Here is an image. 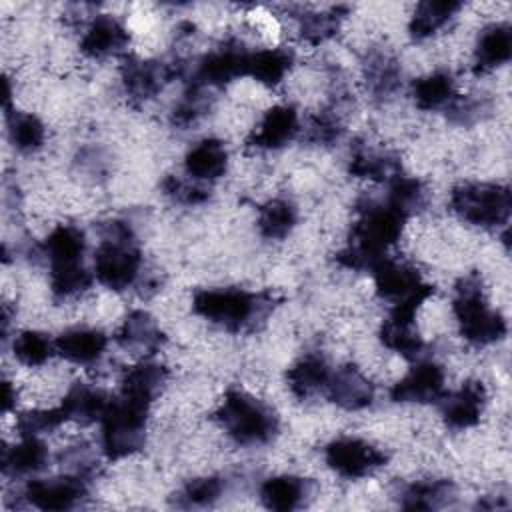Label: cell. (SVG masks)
<instances>
[{"label": "cell", "mask_w": 512, "mask_h": 512, "mask_svg": "<svg viewBox=\"0 0 512 512\" xmlns=\"http://www.w3.org/2000/svg\"><path fill=\"white\" fill-rule=\"evenodd\" d=\"M162 340L164 338L156 320L144 310L130 312L118 332V342L124 348L140 352H154L162 344Z\"/></svg>", "instance_id": "f1b7e54d"}, {"label": "cell", "mask_w": 512, "mask_h": 512, "mask_svg": "<svg viewBox=\"0 0 512 512\" xmlns=\"http://www.w3.org/2000/svg\"><path fill=\"white\" fill-rule=\"evenodd\" d=\"M110 398L88 384H74L66 396L60 402V410L66 418V422H78V424H90L100 422Z\"/></svg>", "instance_id": "44dd1931"}, {"label": "cell", "mask_w": 512, "mask_h": 512, "mask_svg": "<svg viewBox=\"0 0 512 512\" xmlns=\"http://www.w3.org/2000/svg\"><path fill=\"white\" fill-rule=\"evenodd\" d=\"M140 268L142 256L130 228L124 224H112L110 234L94 252L96 280L110 290H124L136 282Z\"/></svg>", "instance_id": "8992f818"}, {"label": "cell", "mask_w": 512, "mask_h": 512, "mask_svg": "<svg viewBox=\"0 0 512 512\" xmlns=\"http://www.w3.org/2000/svg\"><path fill=\"white\" fill-rule=\"evenodd\" d=\"M90 284H92V274L86 270L82 262L50 268V288L58 298L76 296L88 290Z\"/></svg>", "instance_id": "74e56055"}, {"label": "cell", "mask_w": 512, "mask_h": 512, "mask_svg": "<svg viewBox=\"0 0 512 512\" xmlns=\"http://www.w3.org/2000/svg\"><path fill=\"white\" fill-rule=\"evenodd\" d=\"M406 220L408 216L388 200L366 202L358 208V220L352 224L348 246L336 254L338 264L350 270H372L386 258V250L400 240Z\"/></svg>", "instance_id": "6da1fadb"}, {"label": "cell", "mask_w": 512, "mask_h": 512, "mask_svg": "<svg viewBox=\"0 0 512 512\" xmlns=\"http://www.w3.org/2000/svg\"><path fill=\"white\" fill-rule=\"evenodd\" d=\"M326 394L336 406L356 412L372 404L374 386L358 368L342 366L330 374Z\"/></svg>", "instance_id": "5bb4252c"}, {"label": "cell", "mask_w": 512, "mask_h": 512, "mask_svg": "<svg viewBox=\"0 0 512 512\" xmlns=\"http://www.w3.org/2000/svg\"><path fill=\"white\" fill-rule=\"evenodd\" d=\"M456 486L450 480H420L402 492L400 506L406 510H434L450 504Z\"/></svg>", "instance_id": "4dcf8cb0"}, {"label": "cell", "mask_w": 512, "mask_h": 512, "mask_svg": "<svg viewBox=\"0 0 512 512\" xmlns=\"http://www.w3.org/2000/svg\"><path fill=\"white\" fill-rule=\"evenodd\" d=\"M364 78L372 96L386 98L400 86V66L390 54L376 52L366 62Z\"/></svg>", "instance_id": "836d02e7"}, {"label": "cell", "mask_w": 512, "mask_h": 512, "mask_svg": "<svg viewBox=\"0 0 512 512\" xmlns=\"http://www.w3.org/2000/svg\"><path fill=\"white\" fill-rule=\"evenodd\" d=\"M298 212L296 206L286 198L268 200L258 212V230L268 240L286 238L296 226Z\"/></svg>", "instance_id": "1f68e13d"}, {"label": "cell", "mask_w": 512, "mask_h": 512, "mask_svg": "<svg viewBox=\"0 0 512 512\" xmlns=\"http://www.w3.org/2000/svg\"><path fill=\"white\" fill-rule=\"evenodd\" d=\"M342 16L338 10L328 12H306L300 16V34L312 44L328 40L340 28Z\"/></svg>", "instance_id": "f35d334b"}, {"label": "cell", "mask_w": 512, "mask_h": 512, "mask_svg": "<svg viewBox=\"0 0 512 512\" xmlns=\"http://www.w3.org/2000/svg\"><path fill=\"white\" fill-rule=\"evenodd\" d=\"M308 494V486L302 478L292 474L272 476L260 486V500L268 510L290 512L302 506Z\"/></svg>", "instance_id": "603a6c76"}, {"label": "cell", "mask_w": 512, "mask_h": 512, "mask_svg": "<svg viewBox=\"0 0 512 512\" xmlns=\"http://www.w3.org/2000/svg\"><path fill=\"white\" fill-rule=\"evenodd\" d=\"M24 496L38 510H70L86 496V480L80 474L32 480Z\"/></svg>", "instance_id": "8fae6325"}, {"label": "cell", "mask_w": 512, "mask_h": 512, "mask_svg": "<svg viewBox=\"0 0 512 512\" xmlns=\"http://www.w3.org/2000/svg\"><path fill=\"white\" fill-rule=\"evenodd\" d=\"M268 304L262 296L242 288H208L194 294L192 308L198 316L230 332L250 326Z\"/></svg>", "instance_id": "52a82bcc"}, {"label": "cell", "mask_w": 512, "mask_h": 512, "mask_svg": "<svg viewBox=\"0 0 512 512\" xmlns=\"http://www.w3.org/2000/svg\"><path fill=\"white\" fill-rule=\"evenodd\" d=\"M42 250L50 268L80 264L86 250L84 232L72 224H60L46 236Z\"/></svg>", "instance_id": "7402d4cb"}, {"label": "cell", "mask_w": 512, "mask_h": 512, "mask_svg": "<svg viewBox=\"0 0 512 512\" xmlns=\"http://www.w3.org/2000/svg\"><path fill=\"white\" fill-rule=\"evenodd\" d=\"M8 132L12 144L26 154L40 150L46 142V128L30 112H8Z\"/></svg>", "instance_id": "e575fe53"}, {"label": "cell", "mask_w": 512, "mask_h": 512, "mask_svg": "<svg viewBox=\"0 0 512 512\" xmlns=\"http://www.w3.org/2000/svg\"><path fill=\"white\" fill-rule=\"evenodd\" d=\"M340 134H342V124L338 116L330 112L316 114L308 124V140L316 144H332L340 138Z\"/></svg>", "instance_id": "7bdbcfd3"}, {"label": "cell", "mask_w": 512, "mask_h": 512, "mask_svg": "<svg viewBox=\"0 0 512 512\" xmlns=\"http://www.w3.org/2000/svg\"><path fill=\"white\" fill-rule=\"evenodd\" d=\"M380 340L388 350L398 352L408 360H416L426 348L424 338L414 330L412 322H400L394 318H386L382 322Z\"/></svg>", "instance_id": "d6a6232c"}, {"label": "cell", "mask_w": 512, "mask_h": 512, "mask_svg": "<svg viewBox=\"0 0 512 512\" xmlns=\"http://www.w3.org/2000/svg\"><path fill=\"white\" fill-rule=\"evenodd\" d=\"M130 42L128 30L110 14H98L86 28L80 50L88 58H106L118 54Z\"/></svg>", "instance_id": "2e32d148"}, {"label": "cell", "mask_w": 512, "mask_h": 512, "mask_svg": "<svg viewBox=\"0 0 512 512\" xmlns=\"http://www.w3.org/2000/svg\"><path fill=\"white\" fill-rule=\"evenodd\" d=\"M150 404L128 396L112 398L100 418L102 450L110 460H118L138 452L144 444L146 420Z\"/></svg>", "instance_id": "277c9868"}, {"label": "cell", "mask_w": 512, "mask_h": 512, "mask_svg": "<svg viewBox=\"0 0 512 512\" xmlns=\"http://www.w3.org/2000/svg\"><path fill=\"white\" fill-rule=\"evenodd\" d=\"M292 66V52L284 48H262L248 52L246 76H252L264 86H276L284 80Z\"/></svg>", "instance_id": "484cf974"}, {"label": "cell", "mask_w": 512, "mask_h": 512, "mask_svg": "<svg viewBox=\"0 0 512 512\" xmlns=\"http://www.w3.org/2000/svg\"><path fill=\"white\" fill-rule=\"evenodd\" d=\"M246 58L248 50H244L242 44L228 42L200 58L194 72V84L200 88H214L224 86L238 76H246Z\"/></svg>", "instance_id": "30bf717a"}, {"label": "cell", "mask_w": 512, "mask_h": 512, "mask_svg": "<svg viewBox=\"0 0 512 512\" xmlns=\"http://www.w3.org/2000/svg\"><path fill=\"white\" fill-rule=\"evenodd\" d=\"M330 374H332V370L322 356L304 354L288 368L286 382H288L290 392L296 398L306 400L318 392H326Z\"/></svg>", "instance_id": "d6986e66"}, {"label": "cell", "mask_w": 512, "mask_h": 512, "mask_svg": "<svg viewBox=\"0 0 512 512\" xmlns=\"http://www.w3.org/2000/svg\"><path fill=\"white\" fill-rule=\"evenodd\" d=\"M386 200L410 218L414 212H418L426 204V188L418 178L398 174L390 180Z\"/></svg>", "instance_id": "d590c367"}, {"label": "cell", "mask_w": 512, "mask_h": 512, "mask_svg": "<svg viewBox=\"0 0 512 512\" xmlns=\"http://www.w3.org/2000/svg\"><path fill=\"white\" fill-rule=\"evenodd\" d=\"M228 168L226 146L216 138L196 142L184 156V170L196 182H214Z\"/></svg>", "instance_id": "e0dca14e"}, {"label": "cell", "mask_w": 512, "mask_h": 512, "mask_svg": "<svg viewBox=\"0 0 512 512\" xmlns=\"http://www.w3.org/2000/svg\"><path fill=\"white\" fill-rule=\"evenodd\" d=\"M48 462V448L40 436H22L18 444L8 448L2 458L4 474L26 476L42 470Z\"/></svg>", "instance_id": "83f0119b"}, {"label": "cell", "mask_w": 512, "mask_h": 512, "mask_svg": "<svg viewBox=\"0 0 512 512\" xmlns=\"http://www.w3.org/2000/svg\"><path fill=\"white\" fill-rule=\"evenodd\" d=\"M208 106V100L204 98V92L200 86L192 84L190 90L184 94V98L174 106L172 110V122L176 126H190L196 124V120L204 114Z\"/></svg>", "instance_id": "60d3db41"}, {"label": "cell", "mask_w": 512, "mask_h": 512, "mask_svg": "<svg viewBox=\"0 0 512 512\" xmlns=\"http://www.w3.org/2000/svg\"><path fill=\"white\" fill-rule=\"evenodd\" d=\"M166 376L168 374L164 366L156 362H140L124 374L120 394L144 404H152L160 388L164 386Z\"/></svg>", "instance_id": "d4e9b609"}, {"label": "cell", "mask_w": 512, "mask_h": 512, "mask_svg": "<svg viewBox=\"0 0 512 512\" xmlns=\"http://www.w3.org/2000/svg\"><path fill=\"white\" fill-rule=\"evenodd\" d=\"M452 312L460 326V334L474 346H488L506 336V320L500 312L492 310L484 298L482 282L470 274L456 284Z\"/></svg>", "instance_id": "3957f363"}, {"label": "cell", "mask_w": 512, "mask_h": 512, "mask_svg": "<svg viewBox=\"0 0 512 512\" xmlns=\"http://www.w3.org/2000/svg\"><path fill=\"white\" fill-rule=\"evenodd\" d=\"M324 460L328 468H332L338 476L356 480L382 468L388 460V454L362 438L342 436L326 446Z\"/></svg>", "instance_id": "ba28073f"}, {"label": "cell", "mask_w": 512, "mask_h": 512, "mask_svg": "<svg viewBox=\"0 0 512 512\" xmlns=\"http://www.w3.org/2000/svg\"><path fill=\"white\" fill-rule=\"evenodd\" d=\"M442 416L444 422L454 430H466L480 422L486 406V388L482 382L470 380L462 384L452 394H444L442 398Z\"/></svg>", "instance_id": "7c38bea8"}, {"label": "cell", "mask_w": 512, "mask_h": 512, "mask_svg": "<svg viewBox=\"0 0 512 512\" xmlns=\"http://www.w3.org/2000/svg\"><path fill=\"white\" fill-rule=\"evenodd\" d=\"M216 418L224 432L238 444L256 446L270 442L278 432V418L270 406L244 390H228Z\"/></svg>", "instance_id": "7a4b0ae2"}, {"label": "cell", "mask_w": 512, "mask_h": 512, "mask_svg": "<svg viewBox=\"0 0 512 512\" xmlns=\"http://www.w3.org/2000/svg\"><path fill=\"white\" fill-rule=\"evenodd\" d=\"M174 72L176 70L164 62L128 58L122 66V84L132 100L144 102L156 96L162 86L174 76Z\"/></svg>", "instance_id": "4fadbf2b"}, {"label": "cell", "mask_w": 512, "mask_h": 512, "mask_svg": "<svg viewBox=\"0 0 512 512\" xmlns=\"http://www.w3.org/2000/svg\"><path fill=\"white\" fill-rule=\"evenodd\" d=\"M54 350V342L36 330H24L20 332L14 340H12V354L14 358L30 368L42 366L44 362H48V358L52 356Z\"/></svg>", "instance_id": "8d00e7d4"}, {"label": "cell", "mask_w": 512, "mask_h": 512, "mask_svg": "<svg viewBox=\"0 0 512 512\" xmlns=\"http://www.w3.org/2000/svg\"><path fill=\"white\" fill-rule=\"evenodd\" d=\"M450 208L468 224L498 228L510 220V190L496 182H462L450 192Z\"/></svg>", "instance_id": "5b68a950"}, {"label": "cell", "mask_w": 512, "mask_h": 512, "mask_svg": "<svg viewBox=\"0 0 512 512\" xmlns=\"http://www.w3.org/2000/svg\"><path fill=\"white\" fill-rule=\"evenodd\" d=\"M300 130L298 112L290 104L272 106L264 112L260 124L250 136V144L262 150H278L286 146Z\"/></svg>", "instance_id": "9a60e30c"}, {"label": "cell", "mask_w": 512, "mask_h": 512, "mask_svg": "<svg viewBox=\"0 0 512 512\" xmlns=\"http://www.w3.org/2000/svg\"><path fill=\"white\" fill-rule=\"evenodd\" d=\"M16 402V394L12 392V384L6 380L4 382V400H2V408H4V412H8L10 410V406Z\"/></svg>", "instance_id": "ee69618b"}, {"label": "cell", "mask_w": 512, "mask_h": 512, "mask_svg": "<svg viewBox=\"0 0 512 512\" xmlns=\"http://www.w3.org/2000/svg\"><path fill=\"white\" fill-rule=\"evenodd\" d=\"M460 2L454 0H426L416 4L414 14L408 22V32L414 40H426L442 30L454 14L460 10Z\"/></svg>", "instance_id": "cb8c5ba5"}, {"label": "cell", "mask_w": 512, "mask_h": 512, "mask_svg": "<svg viewBox=\"0 0 512 512\" xmlns=\"http://www.w3.org/2000/svg\"><path fill=\"white\" fill-rule=\"evenodd\" d=\"M162 188L166 196H170L174 202H180V204H200L208 198V190L192 178L184 180L178 176H168L162 182Z\"/></svg>", "instance_id": "b9f144b4"}, {"label": "cell", "mask_w": 512, "mask_h": 512, "mask_svg": "<svg viewBox=\"0 0 512 512\" xmlns=\"http://www.w3.org/2000/svg\"><path fill=\"white\" fill-rule=\"evenodd\" d=\"M454 96H456V86L450 72L436 70L412 82V98L420 110L448 108Z\"/></svg>", "instance_id": "4316f807"}, {"label": "cell", "mask_w": 512, "mask_h": 512, "mask_svg": "<svg viewBox=\"0 0 512 512\" xmlns=\"http://www.w3.org/2000/svg\"><path fill=\"white\" fill-rule=\"evenodd\" d=\"M444 368L430 360L416 362L392 388L390 398L400 404H426L444 396Z\"/></svg>", "instance_id": "9c48e42d"}, {"label": "cell", "mask_w": 512, "mask_h": 512, "mask_svg": "<svg viewBox=\"0 0 512 512\" xmlns=\"http://www.w3.org/2000/svg\"><path fill=\"white\" fill-rule=\"evenodd\" d=\"M512 56V32L508 24H492L482 30L474 48V70L490 72Z\"/></svg>", "instance_id": "ffe728a7"}, {"label": "cell", "mask_w": 512, "mask_h": 512, "mask_svg": "<svg viewBox=\"0 0 512 512\" xmlns=\"http://www.w3.org/2000/svg\"><path fill=\"white\" fill-rule=\"evenodd\" d=\"M108 338L96 328H70L54 340V350L72 364H94L102 358Z\"/></svg>", "instance_id": "ac0fdd59"}, {"label": "cell", "mask_w": 512, "mask_h": 512, "mask_svg": "<svg viewBox=\"0 0 512 512\" xmlns=\"http://www.w3.org/2000/svg\"><path fill=\"white\" fill-rule=\"evenodd\" d=\"M398 168H400V162L396 160L394 154L372 150L368 146H358L352 152L350 166H348L352 176L374 180V182H384V180L390 182L394 176L400 174Z\"/></svg>", "instance_id": "f546056e"}, {"label": "cell", "mask_w": 512, "mask_h": 512, "mask_svg": "<svg viewBox=\"0 0 512 512\" xmlns=\"http://www.w3.org/2000/svg\"><path fill=\"white\" fill-rule=\"evenodd\" d=\"M222 490L224 486L218 476H202V478L190 480L182 488L180 500L186 506H210L222 496Z\"/></svg>", "instance_id": "ab89813d"}]
</instances>
